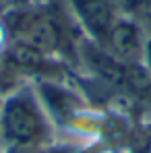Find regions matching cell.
<instances>
[{"instance_id":"6da1fadb","label":"cell","mask_w":151,"mask_h":153,"mask_svg":"<svg viewBox=\"0 0 151 153\" xmlns=\"http://www.w3.org/2000/svg\"><path fill=\"white\" fill-rule=\"evenodd\" d=\"M56 141L58 132L31 81L2 97L0 147L13 151H35L50 147Z\"/></svg>"},{"instance_id":"7a4b0ae2","label":"cell","mask_w":151,"mask_h":153,"mask_svg":"<svg viewBox=\"0 0 151 153\" xmlns=\"http://www.w3.org/2000/svg\"><path fill=\"white\" fill-rule=\"evenodd\" d=\"M31 83L58 137L64 134L85 112L93 108L85 91L79 89L71 79H39Z\"/></svg>"},{"instance_id":"3957f363","label":"cell","mask_w":151,"mask_h":153,"mask_svg":"<svg viewBox=\"0 0 151 153\" xmlns=\"http://www.w3.org/2000/svg\"><path fill=\"white\" fill-rule=\"evenodd\" d=\"M101 50L124 66L145 64L149 52V31L132 15L122 13L100 42Z\"/></svg>"},{"instance_id":"277c9868","label":"cell","mask_w":151,"mask_h":153,"mask_svg":"<svg viewBox=\"0 0 151 153\" xmlns=\"http://www.w3.org/2000/svg\"><path fill=\"white\" fill-rule=\"evenodd\" d=\"M64 6L79 31L95 44L103 39L108 29L122 15L116 0H64Z\"/></svg>"},{"instance_id":"5b68a950","label":"cell","mask_w":151,"mask_h":153,"mask_svg":"<svg viewBox=\"0 0 151 153\" xmlns=\"http://www.w3.org/2000/svg\"><path fill=\"white\" fill-rule=\"evenodd\" d=\"M6 4H0V54H4V52L8 50V46H10V33H8V27H6V21H4V17H2V8H4Z\"/></svg>"},{"instance_id":"8992f818","label":"cell","mask_w":151,"mask_h":153,"mask_svg":"<svg viewBox=\"0 0 151 153\" xmlns=\"http://www.w3.org/2000/svg\"><path fill=\"white\" fill-rule=\"evenodd\" d=\"M145 153H151V139H149V145H147V151Z\"/></svg>"},{"instance_id":"52a82bcc","label":"cell","mask_w":151,"mask_h":153,"mask_svg":"<svg viewBox=\"0 0 151 153\" xmlns=\"http://www.w3.org/2000/svg\"><path fill=\"white\" fill-rule=\"evenodd\" d=\"M0 153H8V151H6V149H4V147H0Z\"/></svg>"},{"instance_id":"ba28073f","label":"cell","mask_w":151,"mask_h":153,"mask_svg":"<svg viewBox=\"0 0 151 153\" xmlns=\"http://www.w3.org/2000/svg\"><path fill=\"white\" fill-rule=\"evenodd\" d=\"M0 105H2V95H0Z\"/></svg>"},{"instance_id":"9c48e42d","label":"cell","mask_w":151,"mask_h":153,"mask_svg":"<svg viewBox=\"0 0 151 153\" xmlns=\"http://www.w3.org/2000/svg\"><path fill=\"white\" fill-rule=\"evenodd\" d=\"M149 42H151V33H149Z\"/></svg>"},{"instance_id":"30bf717a","label":"cell","mask_w":151,"mask_h":153,"mask_svg":"<svg viewBox=\"0 0 151 153\" xmlns=\"http://www.w3.org/2000/svg\"><path fill=\"white\" fill-rule=\"evenodd\" d=\"M112 153H114V151H112Z\"/></svg>"}]
</instances>
